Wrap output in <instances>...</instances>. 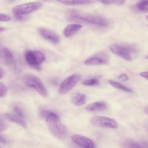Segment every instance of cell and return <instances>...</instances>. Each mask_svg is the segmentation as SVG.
I'll return each mask as SVG.
<instances>
[{"label": "cell", "instance_id": "cell-1", "mask_svg": "<svg viewBox=\"0 0 148 148\" xmlns=\"http://www.w3.org/2000/svg\"><path fill=\"white\" fill-rule=\"evenodd\" d=\"M46 121L49 131L54 136L62 138L66 136V129L61 123L57 114L52 112L46 117Z\"/></svg>", "mask_w": 148, "mask_h": 148}, {"label": "cell", "instance_id": "cell-2", "mask_svg": "<svg viewBox=\"0 0 148 148\" xmlns=\"http://www.w3.org/2000/svg\"><path fill=\"white\" fill-rule=\"evenodd\" d=\"M66 18L70 22L94 25L95 22L94 16L74 9H69L66 11Z\"/></svg>", "mask_w": 148, "mask_h": 148}, {"label": "cell", "instance_id": "cell-3", "mask_svg": "<svg viewBox=\"0 0 148 148\" xmlns=\"http://www.w3.org/2000/svg\"><path fill=\"white\" fill-rule=\"evenodd\" d=\"M110 51L114 54L128 61L132 59L131 53L136 51L135 47L132 45L114 44L110 47Z\"/></svg>", "mask_w": 148, "mask_h": 148}, {"label": "cell", "instance_id": "cell-4", "mask_svg": "<svg viewBox=\"0 0 148 148\" xmlns=\"http://www.w3.org/2000/svg\"><path fill=\"white\" fill-rule=\"evenodd\" d=\"M24 81L28 86L34 89L43 96H46L47 92L41 80L36 76L31 74H27L24 76Z\"/></svg>", "mask_w": 148, "mask_h": 148}, {"label": "cell", "instance_id": "cell-5", "mask_svg": "<svg viewBox=\"0 0 148 148\" xmlns=\"http://www.w3.org/2000/svg\"><path fill=\"white\" fill-rule=\"evenodd\" d=\"M25 58L29 65L34 68L40 70V65L44 62L45 58L42 52L34 50L27 52L25 55Z\"/></svg>", "mask_w": 148, "mask_h": 148}, {"label": "cell", "instance_id": "cell-6", "mask_svg": "<svg viewBox=\"0 0 148 148\" xmlns=\"http://www.w3.org/2000/svg\"><path fill=\"white\" fill-rule=\"evenodd\" d=\"M90 122L93 125L97 127L112 129L118 127L117 123L114 119L106 116H93L90 119Z\"/></svg>", "mask_w": 148, "mask_h": 148}, {"label": "cell", "instance_id": "cell-7", "mask_svg": "<svg viewBox=\"0 0 148 148\" xmlns=\"http://www.w3.org/2000/svg\"><path fill=\"white\" fill-rule=\"evenodd\" d=\"M42 3L38 1L27 3L15 6L12 10L14 14H25L40 8Z\"/></svg>", "mask_w": 148, "mask_h": 148}, {"label": "cell", "instance_id": "cell-8", "mask_svg": "<svg viewBox=\"0 0 148 148\" xmlns=\"http://www.w3.org/2000/svg\"><path fill=\"white\" fill-rule=\"evenodd\" d=\"M81 76L79 74H74L66 78L62 82L59 87L58 92L64 95L68 92L80 80Z\"/></svg>", "mask_w": 148, "mask_h": 148}, {"label": "cell", "instance_id": "cell-9", "mask_svg": "<svg viewBox=\"0 0 148 148\" xmlns=\"http://www.w3.org/2000/svg\"><path fill=\"white\" fill-rule=\"evenodd\" d=\"M71 139L79 146L85 148H95L96 145L90 138L79 134H74L71 136Z\"/></svg>", "mask_w": 148, "mask_h": 148}, {"label": "cell", "instance_id": "cell-10", "mask_svg": "<svg viewBox=\"0 0 148 148\" xmlns=\"http://www.w3.org/2000/svg\"><path fill=\"white\" fill-rule=\"evenodd\" d=\"M0 56L1 60L5 64L8 66L13 65L14 63V58L10 51L6 47H1Z\"/></svg>", "mask_w": 148, "mask_h": 148}, {"label": "cell", "instance_id": "cell-11", "mask_svg": "<svg viewBox=\"0 0 148 148\" xmlns=\"http://www.w3.org/2000/svg\"><path fill=\"white\" fill-rule=\"evenodd\" d=\"M38 31L41 36L45 39L55 44L59 42V38L54 32L43 28H39Z\"/></svg>", "mask_w": 148, "mask_h": 148}, {"label": "cell", "instance_id": "cell-12", "mask_svg": "<svg viewBox=\"0 0 148 148\" xmlns=\"http://www.w3.org/2000/svg\"><path fill=\"white\" fill-rule=\"evenodd\" d=\"M70 100L73 104L77 106H81L85 103L86 97L84 94L75 92L71 95Z\"/></svg>", "mask_w": 148, "mask_h": 148}, {"label": "cell", "instance_id": "cell-13", "mask_svg": "<svg viewBox=\"0 0 148 148\" xmlns=\"http://www.w3.org/2000/svg\"><path fill=\"white\" fill-rule=\"evenodd\" d=\"M106 108L107 105L105 102L99 101L88 104L86 106L85 109L88 111L93 112L103 111Z\"/></svg>", "mask_w": 148, "mask_h": 148}, {"label": "cell", "instance_id": "cell-14", "mask_svg": "<svg viewBox=\"0 0 148 148\" xmlns=\"http://www.w3.org/2000/svg\"><path fill=\"white\" fill-rule=\"evenodd\" d=\"M108 60L105 58L98 57L90 58L84 61V64L87 65H96L105 64L107 63Z\"/></svg>", "mask_w": 148, "mask_h": 148}, {"label": "cell", "instance_id": "cell-15", "mask_svg": "<svg viewBox=\"0 0 148 148\" xmlns=\"http://www.w3.org/2000/svg\"><path fill=\"white\" fill-rule=\"evenodd\" d=\"M82 27V25L77 24H71L68 25L64 31V35L69 37L77 32Z\"/></svg>", "mask_w": 148, "mask_h": 148}, {"label": "cell", "instance_id": "cell-16", "mask_svg": "<svg viewBox=\"0 0 148 148\" xmlns=\"http://www.w3.org/2000/svg\"><path fill=\"white\" fill-rule=\"evenodd\" d=\"M3 116L6 120L17 123L23 127H27V124L24 121L12 114L5 113L3 114Z\"/></svg>", "mask_w": 148, "mask_h": 148}, {"label": "cell", "instance_id": "cell-17", "mask_svg": "<svg viewBox=\"0 0 148 148\" xmlns=\"http://www.w3.org/2000/svg\"><path fill=\"white\" fill-rule=\"evenodd\" d=\"M57 1L62 4L69 5L88 4L92 2V0H57Z\"/></svg>", "mask_w": 148, "mask_h": 148}, {"label": "cell", "instance_id": "cell-18", "mask_svg": "<svg viewBox=\"0 0 148 148\" xmlns=\"http://www.w3.org/2000/svg\"><path fill=\"white\" fill-rule=\"evenodd\" d=\"M95 22L94 25L100 27L108 26L109 22L107 19L100 16H94Z\"/></svg>", "mask_w": 148, "mask_h": 148}, {"label": "cell", "instance_id": "cell-19", "mask_svg": "<svg viewBox=\"0 0 148 148\" xmlns=\"http://www.w3.org/2000/svg\"><path fill=\"white\" fill-rule=\"evenodd\" d=\"M137 11L142 13L148 12V0L140 1L135 5Z\"/></svg>", "mask_w": 148, "mask_h": 148}, {"label": "cell", "instance_id": "cell-20", "mask_svg": "<svg viewBox=\"0 0 148 148\" xmlns=\"http://www.w3.org/2000/svg\"><path fill=\"white\" fill-rule=\"evenodd\" d=\"M108 82L110 84L113 86L122 91L130 93H132L133 92V90L131 89L126 87L118 82L112 80H110Z\"/></svg>", "mask_w": 148, "mask_h": 148}, {"label": "cell", "instance_id": "cell-21", "mask_svg": "<svg viewBox=\"0 0 148 148\" xmlns=\"http://www.w3.org/2000/svg\"><path fill=\"white\" fill-rule=\"evenodd\" d=\"M122 144L123 146L125 148H140L139 143L131 139L125 140Z\"/></svg>", "mask_w": 148, "mask_h": 148}, {"label": "cell", "instance_id": "cell-22", "mask_svg": "<svg viewBox=\"0 0 148 148\" xmlns=\"http://www.w3.org/2000/svg\"><path fill=\"white\" fill-rule=\"evenodd\" d=\"M99 83V81L95 79H86L82 82V84L83 85L90 86L97 85Z\"/></svg>", "mask_w": 148, "mask_h": 148}, {"label": "cell", "instance_id": "cell-23", "mask_svg": "<svg viewBox=\"0 0 148 148\" xmlns=\"http://www.w3.org/2000/svg\"><path fill=\"white\" fill-rule=\"evenodd\" d=\"M8 89L6 86L3 83H0V95L1 97H5L7 94Z\"/></svg>", "mask_w": 148, "mask_h": 148}, {"label": "cell", "instance_id": "cell-24", "mask_svg": "<svg viewBox=\"0 0 148 148\" xmlns=\"http://www.w3.org/2000/svg\"><path fill=\"white\" fill-rule=\"evenodd\" d=\"M11 19V17L7 14L3 13L0 14V20L1 21H10Z\"/></svg>", "mask_w": 148, "mask_h": 148}, {"label": "cell", "instance_id": "cell-25", "mask_svg": "<svg viewBox=\"0 0 148 148\" xmlns=\"http://www.w3.org/2000/svg\"><path fill=\"white\" fill-rule=\"evenodd\" d=\"M14 18L17 20L20 21L26 20L28 18L27 16L25 14H14Z\"/></svg>", "mask_w": 148, "mask_h": 148}, {"label": "cell", "instance_id": "cell-26", "mask_svg": "<svg viewBox=\"0 0 148 148\" xmlns=\"http://www.w3.org/2000/svg\"><path fill=\"white\" fill-rule=\"evenodd\" d=\"M14 110L17 115L20 117H23L24 116L23 113L21 109L17 106L15 107Z\"/></svg>", "mask_w": 148, "mask_h": 148}, {"label": "cell", "instance_id": "cell-27", "mask_svg": "<svg viewBox=\"0 0 148 148\" xmlns=\"http://www.w3.org/2000/svg\"><path fill=\"white\" fill-rule=\"evenodd\" d=\"M52 112L46 110H42L40 113V115L43 118L46 119V117Z\"/></svg>", "mask_w": 148, "mask_h": 148}, {"label": "cell", "instance_id": "cell-28", "mask_svg": "<svg viewBox=\"0 0 148 148\" xmlns=\"http://www.w3.org/2000/svg\"><path fill=\"white\" fill-rule=\"evenodd\" d=\"M7 125L4 121L0 119V131H3L7 128Z\"/></svg>", "mask_w": 148, "mask_h": 148}, {"label": "cell", "instance_id": "cell-29", "mask_svg": "<svg viewBox=\"0 0 148 148\" xmlns=\"http://www.w3.org/2000/svg\"><path fill=\"white\" fill-rule=\"evenodd\" d=\"M118 78L123 81H125L129 79L127 75L124 73H122L119 75L118 76Z\"/></svg>", "mask_w": 148, "mask_h": 148}, {"label": "cell", "instance_id": "cell-30", "mask_svg": "<svg viewBox=\"0 0 148 148\" xmlns=\"http://www.w3.org/2000/svg\"><path fill=\"white\" fill-rule=\"evenodd\" d=\"M0 141L1 143L3 144H7L8 142L7 138L1 134L0 137Z\"/></svg>", "mask_w": 148, "mask_h": 148}, {"label": "cell", "instance_id": "cell-31", "mask_svg": "<svg viewBox=\"0 0 148 148\" xmlns=\"http://www.w3.org/2000/svg\"><path fill=\"white\" fill-rule=\"evenodd\" d=\"M113 2L119 5H123L126 0H112Z\"/></svg>", "mask_w": 148, "mask_h": 148}, {"label": "cell", "instance_id": "cell-32", "mask_svg": "<svg viewBox=\"0 0 148 148\" xmlns=\"http://www.w3.org/2000/svg\"><path fill=\"white\" fill-rule=\"evenodd\" d=\"M139 143L140 148H148V142L143 141Z\"/></svg>", "mask_w": 148, "mask_h": 148}, {"label": "cell", "instance_id": "cell-33", "mask_svg": "<svg viewBox=\"0 0 148 148\" xmlns=\"http://www.w3.org/2000/svg\"><path fill=\"white\" fill-rule=\"evenodd\" d=\"M139 75L141 77L148 79V71L140 73Z\"/></svg>", "mask_w": 148, "mask_h": 148}, {"label": "cell", "instance_id": "cell-34", "mask_svg": "<svg viewBox=\"0 0 148 148\" xmlns=\"http://www.w3.org/2000/svg\"><path fill=\"white\" fill-rule=\"evenodd\" d=\"M99 2L106 4H110L113 2L112 0H98Z\"/></svg>", "mask_w": 148, "mask_h": 148}, {"label": "cell", "instance_id": "cell-35", "mask_svg": "<svg viewBox=\"0 0 148 148\" xmlns=\"http://www.w3.org/2000/svg\"><path fill=\"white\" fill-rule=\"evenodd\" d=\"M4 75V72L3 69L0 67V78H2Z\"/></svg>", "mask_w": 148, "mask_h": 148}, {"label": "cell", "instance_id": "cell-36", "mask_svg": "<svg viewBox=\"0 0 148 148\" xmlns=\"http://www.w3.org/2000/svg\"><path fill=\"white\" fill-rule=\"evenodd\" d=\"M144 111L145 113L148 115V106H146L145 108Z\"/></svg>", "mask_w": 148, "mask_h": 148}, {"label": "cell", "instance_id": "cell-37", "mask_svg": "<svg viewBox=\"0 0 148 148\" xmlns=\"http://www.w3.org/2000/svg\"><path fill=\"white\" fill-rule=\"evenodd\" d=\"M5 28L3 27H0V33H1L4 31H5Z\"/></svg>", "mask_w": 148, "mask_h": 148}, {"label": "cell", "instance_id": "cell-38", "mask_svg": "<svg viewBox=\"0 0 148 148\" xmlns=\"http://www.w3.org/2000/svg\"><path fill=\"white\" fill-rule=\"evenodd\" d=\"M10 2H14L15 0H8Z\"/></svg>", "mask_w": 148, "mask_h": 148}, {"label": "cell", "instance_id": "cell-39", "mask_svg": "<svg viewBox=\"0 0 148 148\" xmlns=\"http://www.w3.org/2000/svg\"><path fill=\"white\" fill-rule=\"evenodd\" d=\"M146 18L147 19L148 21V15L146 16Z\"/></svg>", "mask_w": 148, "mask_h": 148}, {"label": "cell", "instance_id": "cell-40", "mask_svg": "<svg viewBox=\"0 0 148 148\" xmlns=\"http://www.w3.org/2000/svg\"><path fill=\"white\" fill-rule=\"evenodd\" d=\"M145 58L147 59H148V55L145 57Z\"/></svg>", "mask_w": 148, "mask_h": 148}, {"label": "cell", "instance_id": "cell-41", "mask_svg": "<svg viewBox=\"0 0 148 148\" xmlns=\"http://www.w3.org/2000/svg\"><path fill=\"white\" fill-rule=\"evenodd\" d=\"M142 0H141L140 1H142Z\"/></svg>", "mask_w": 148, "mask_h": 148}]
</instances>
